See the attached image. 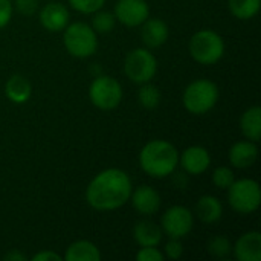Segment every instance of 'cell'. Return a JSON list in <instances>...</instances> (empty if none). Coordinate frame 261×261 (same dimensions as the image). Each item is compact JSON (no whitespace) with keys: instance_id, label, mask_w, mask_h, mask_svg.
I'll use <instances>...</instances> for the list:
<instances>
[{"instance_id":"obj_20","label":"cell","mask_w":261,"mask_h":261,"mask_svg":"<svg viewBox=\"0 0 261 261\" xmlns=\"http://www.w3.org/2000/svg\"><path fill=\"white\" fill-rule=\"evenodd\" d=\"M240 128L246 139L252 142H258L261 136V109L258 106H252L243 112L240 118Z\"/></svg>"},{"instance_id":"obj_13","label":"cell","mask_w":261,"mask_h":261,"mask_svg":"<svg viewBox=\"0 0 261 261\" xmlns=\"http://www.w3.org/2000/svg\"><path fill=\"white\" fill-rule=\"evenodd\" d=\"M40 24L49 32H61L69 24V11L63 3L49 2L40 11Z\"/></svg>"},{"instance_id":"obj_32","label":"cell","mask_w":261,"mask_h":261,"mask_svg":"<svg viewBox=\"0 0 261 261\" xmlns=\"http://www.w3.org/2000/svg\"><path fill=\"white\" fill-rule=\"evenodd\" d=\"M63 257L54 251H41L32 257V261H61Z\"/></svg>"},{"instance_id":"obj_22","label":"cell","mask_w":261,"mask_h":261,"mask_svg":"<svg viewBox=\"0 0 261 261\" xmlns=\"http://www.w3.org/2000/svg\"><path fill=\"white\" fill-rule=\"evenodd\" d=\"M229 11L239 20L254 18L261 8V0H229Z\"/></svg>"},{"instance_id":"obj_21","label":"cell","mask_w":261,"mask_h":261,"mask_svg":"<svg viewBox=\"0 0 261 261\" xmlns=\"http://www.w3.org/2000/svg\"><path fill=\"white\" fill-rule=\"evenodd\" d=\"M64 258L67 261H99L101 252L95 243L89 240H76L66 249Z\"/></svg>"},{"instance_id":"obj_9","label":"cell","mask_w":261,"mask_h":261,"mask_svg":"<svg viewBox=\"0 0 261 261\" xmlns=\"http://www.w3.org/2000/svg\"><path fill=\"white\" fill-rule=\"evenodd\" d=\"M194 226L193 213L182 205H174L168 208L161 219V229L170 239H184L187 237Z\"/></svg>"},{"instance_id":"obj_14","label":"cell","mask_w":261,"mask_h":261,"mask_svg":"<svg viewBox=\"0 0 261 261\" xmlns=\"http://www.w3.org/2000/svg\"><path fill=\"white\" fill-rule=\"evenodd\" d=\"M234 257L239 261L261 260V234L258 231H249L240 236L232 248Z\"/></svg>"},{"instance_id":"obj_31","label":"cell","mask_w":261,"mask_h":261,"mask_svg":"<svg viewBox=\"0 0 261 261\" xmlns=\"http://www.w3.org/2000/svg\"><path fill=\"white\" fill-rule=\"evenodd\" d=\"M14 6L11 0H0V29L8 26V23L12 18Z\"/></svg>"},{"instance_id":"obj_24","label":"cell","mask_w":261,"mask_h":261,"mask_svg":"<svg viewBox=\"0 0 261 261\" xmlns=\"http://www.w3.org/2000/svg\"><path fill=\"white\" fill-rule=\"evenodd\" d=\"M116 18L113 12L109 11H96L93 12V18H92V28L96 34H109L112 32V29L115 28Z\"/></svg>"},{"instance_id":"obj_11","label":"cell","mask_w":261,"mask_h":261,"mask_svg":"<svg viewBox=\"0 0 261 261\" xmlns=\"http://www.w3.org/2000/svg\"><path fill=\"white\" fill-rule=\"evenodd\" d=\"M179 165L184 168L185 173L191 176L203 174L211 165V154L205 147L193 145L185 148L179 154Z\"/></svg>"},{"instance_id":"obj_15","label":"cell","mask_w":261,"mask_h":261,"mask_svg":"<svg viewBox=\"0 0 261 261\" xmlns=\"http://www.w3.org/2000/svg\"><path fill=\"white\" fill-rule=\"evenodd\" d=\"M141 26H142L141 37H142V41L147 46V49H158L167 43L170 29L164 20L148 17Z\"/></svg>"},{"instance_id":"obj_23","label":"cell","mask_w":261,"mask_h":261,"mask_svg":"<svg viewBox=\"0 0 261 261\" xmlns=\"http://www.w3.org/2000/svg\"><path fill=\"white\" fill-rule=\"evenodd\" d=\"M161 90L158 86L151 84V81L141 84V89L138 92V101L142 107L145 109H156L161 104Z\"/></svg>"},{"instance_id":"obj_16","label":"cell","mask_w":261,"mask_h":261,"mask_svg":"<svg viewBox=\"0 0 261 261\" xmlns=\"http://www.w3.org/2000/svg\"><path fill=\"white\" fill-rule=\"evenodd\" d=\"M228 158H229V162H231L232 167L240 168V170L249 168L251 165H254V162L258 158L257 142H252L249 139L236 142L229 148Z\"/></svg>"},{"instance_id":"obj_25","label":"cell","mask_w":261,"mask_h":261,"mask_svg":"<svg viewBox=\"0 0 261 261\" xmlns=\"http://www.w3.org/2000/svg\"><path fill=\"white\" fill-rule=\"evenodd\" d=\"M208 251L217 258H226L232 252V245L225 236H216L208 242Z\"/></svg>"},{"instance_id":"obj_6","label":"cell","mask_w":261,"mask_h":261,"mask_svg":"<svg viewBox=\"0 0 261 261\" xmlns=\"http://www.w3.org/2000/svg\"><path fill=\"white\" fill-rule=\"evenodd\" d=\"M229 206L243 216L252 214L258 210L261 203L260 185L254 179H236L226 190Z\"/></svg>"},{"instance_id":"obj_33","label":"cell","mask_w":261,"mask_h":261,"mask_svg":"<svg viewBox=\"0 0 261 261\" xmlns=\"http://www.w3.org/2000/svg\"><path fill=\"white\" fill-rule=\"evenodd\" d=\"M3 260L6 261H24L26 260V257L21 254V252H18V251H11V252H8L5 257H3Z\"/></svg>"},{"instance_id":"obj_10","label":"cell","mask_w":261,"mask_h":261,"mask_svg":"<svg viewBox=\"0 0 261 261\" xmlns=\"http://www.w3.org/2000/svg\"><path fill=\"white\" fill-rule=\"evenodd\" d=\"M150 17V6L145 0H118L115 18L127 28H138Z\"/></svg>"},{"instance_id":"obj_4","label":"cell","mask_w":261,"mask_h":261,"mask_svg":"<svg viewBox=\"0 0 261 261\" xmlns=\"http://www.w3.org/2000/svg\"><path fill=\"white\" fill-rule=\"evenodd\" d=\"M188 50L194 61L202 66H213L225 55V41L220 34L213 29L197 31L188 44Z\"/></svg>"},{"instance_id":"obj_17","label":"cell","mask_w":261,"mask_h":261,"mask_svg":"<svg viewBox=\"0 0 261 261\" xmlns=\"http://www.w3.org/2000/svg\"><path fill=\"white\" fill-rule=\"evenodd\" d=\"M162 229L151 220H141L133 228V239L135 242L142 246H159L162 242Z\"/></svg>"},{"instance_id":"obj_30","label":"cell","mask_w":261,"mask_h":261,"mask_svg":"<svg viewBox=\"0 0 261 261\" xmlns=\"http://www.w3.org/2000/svg\"><path fill=\"white\" fill-rule=\"evenodd\" d=\"M12 6L23 15H34L38 9V0H14Z\"/></svg>"},{"instance_id":"obj_3","label":"cell","mask_w":261,"mask_h":261,"mask_svg":"<svg viewBox=\"0 0 261 261\" xmlns=\"http://www.w3.org/2000/svg\"><path fill=\"white\" fill-rule=\"evenodd\" d=\"M219 101V87L206 78L191 81L182 95V104L191 115H205L211 112Z\"/></svg>"},{"instance_id":"obj_27","label":"cell","mask_w":261,"mask_h":261,"mask_svg":"<svg viewBox=\"0 0 261 261\" xmlns=\"http://www.w3.org/2000/svg\"><path fill=\"white\" fill-rule=\"evenodd\" d=\"M69 5L81 14H93L106 5V0H69Z\"/></svg>"},{"instance_id":"obj_12","label":"cell","mask_w":261,"mask_h":261,"mask_svg":"<svg viewBox=\"0 0 261 261\" xmlns=\"http://www.w3.org/2000/svg\"><path fill=\"white\" fill-rule=\"evenodd\" d=\"M130 202L136 213H139L142 216H153L159 211L162 199H161V194L153 187L141 185V187L132 190Z\"/></svg>"},{"instance_id":"obj_26","label":"cell","mask_w":261,"mask_h":261,"mask_svg":"<svg viewBox=\"0 0 261 261\" xmlns=\"http://www.w3.org/2000/svg\"><path fill=\"white\" fill-rule=\"evenodd\" d=\"M236 180V174L229 167H217L213 173V184L219 188V190H228L232 182Z\"/></svg>"},{"instance_id":"obj_18","label":"cell","mask_w":261,"mask_h":261,"mask_svg":"<svg viewBox=\"0 0 261 261\" xmlns=\"http://www.w3.org/2000/svg\"><path fill=\"white\" fill-rule=\"evenodd\" d=\"M6 98L14 104H24L32 95V86L23 75H12L5 84Z\"/></svg>"},{"instance_id":"obj_19","label":"cell","mask_w":261,"mask_h":261,"mask_svg":"<svg viewBox=\"0 0 261 261\" xmlns=\"http://www.w3.org/2000/svg\"><path fill=\"white\" fill-rule=\"evenodd\" d=\"M196 214L199 220L206 225L217 223L223 216V205L216 196H203L196 205Z\"/></svg>"},{"instance_id":"obj_1","label":"cell","mask_w":261,"mask_h":261,"mask_svg":"<svg viewBox=\"0 0 261 261\" xmlns=\"http://www.w3.org/2000/svg\"><path fill=\"white\" fill-rule=\"evenodd\" d=\"M133 190L130 176L119 168H107L98 173L86 188V202L96 211H115L122 208Z\"/></svg>"},{"instance_id":"obj_8","label":"cell","mask_w":261,"mask_h":261,"mask_svg":"<svg viewBox=\"0 0 261 261\" xmlns=\"http://www.w3.org/2000/svg\"><path fill=\"white\" fill-rule=\"evenodd\" d=\"M89 98L90 102L99 110H113L122 101V87L115 78L99 75L89 87Z\"/></svg>"},{"instance_id":"obj_7","label":"cell","mask_w":261,"mask_h":261,"mask_svg":"<svg viewBox=\"0 0 261 261\" xmlns=\"http://www.w3.org/2000/svg\"><path fill=\"white\" fill-rule=\"evenodd\" d=\"M158 72V60L147 47H136L130 50L124 60V73L136 84L148 83Z\"/></svg>"},{"instance_id":"obj_5","label":"cell","mask_w":261,"mask_h":261,"mask_svg":"<svg viewBox=\"0 0 261 261\" xmlns=\"http://www.w3.org/2000/svg\"><path fill=\"white\" fill-rule=\"evenodd\" d=\"M63 34L66 50L75 58H89L98 49V35L93 28L84 21L67 24Z\"/></svg>"},{"instance_id":"obj_29","label":"cell","mask_w":261,"mask_h":261,"mask_svg":"<svg viewBox=\"0 0 261 261\" xmlns=\"http://www.w3.org/2000/svg\"><path fill=\"white\" fill-rule=\"evenodd\" d=\"M184 254V245L180 239H170L165 243V255L170 260H179Z\"/></svg>"},{"instance_id":"obj_28","label":"cell","mask_w":261,"mask_h":261,"mask_svg":"<svg viewBox=\"0 0 261 261\" xmlns=\"http://www.w3.org/2000/svg\"><path fill=\"white\" fill-rule=\"evenodd\" d=\"M138 261H162L164 254L158 249V246H142L138 254H136Z\"/></svg>"},{"instance_id":"obj_2","label":"cell","mask_w":261,"mask_h":261,"mask_svg":"<svg viewBox=\"0 0 261 261\" xmlns=\"http://www.w3.org/2000/svg\"><path fill=\"white\" fill-rule=\"evenodd\" d=\"M139 165L145 174L154 179H164L176 171L179 151L170 141L153 139L139 151Z\"/></svg>"}]
</instances>
